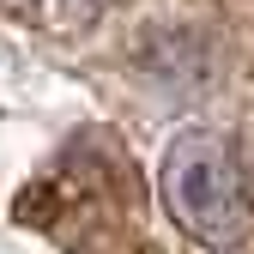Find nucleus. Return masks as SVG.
Returning a JSON list of instances; mask_svg holds the SVG:
<instances>
[{"mask_svg": "<svg viewBox=\"0 0 254 254\" xmlns=\"http://www.w3.org/2000/svg\"><path fill=\"white\" fill-rule=\"evenodd\" d=\"M157 188H164L170 218L206 248H236L254 230V194L224 133H182L164 151Z\"/></svg>", "mask_w": 254, "mask_h": 254, "instance_id": "nucleus-1", "label": "nucleus"}, {"mask_svg": "<svg viewBox=\"0 0 254 254\" xmlns=\"http://www.w3.org/2000/svg\"><path fill=\"white\" fill-rule=\"evenodd\" d=\"M0 6H18V12H30V18L55 24V18H79V12H91L97 0H0Z\"/></svg>", "mask_w": 254, "mask_h": 254, "instance_id": "nucleus-2", "label": "nucleus"}]
</instances>
